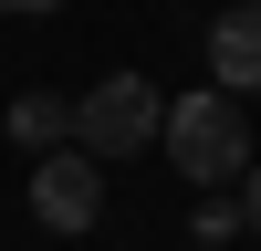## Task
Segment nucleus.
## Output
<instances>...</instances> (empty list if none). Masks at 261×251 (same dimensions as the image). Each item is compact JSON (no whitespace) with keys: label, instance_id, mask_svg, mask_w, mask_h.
I'll list each match as a JSON object with an SVG mask.
<instances>
[{"label":"nucleus","instance_id":"423d86ee","mask_svg":"<svg viewBox=\"0 0 261 251\" xmlns=\"http://www.w3.org/2000/svg\"><path fill=\"white\" fill-rule=\"evenodd\" d=\"M241 188H251V199H241V220L261 230V157H251V178H241Z\"/></svg>","mask_w":261,"mask_h":251},{"label":"nucleus","instance_id":"20e7f679","mask_svg":"<svg viewBox=\"0 0 261 251\" xmlns=\"http://www.w3.org/2000/svg\"><path fill=\"white\" fill-rule=\"evenodd\" d=\"M209 84H230V94H261V0L209 21Z\"/></svg>","mask_w":261,"mask_h":251},{"label":"nucleus","instance_id":"f257e3e1","mask_svg":"<svg viewBox=\"0 0 261 251\" xmlns=\"http://www.w3.org/2000/svg\"><path fill=\"white\" fill-rule=\"evenodd\" d=\"M157 146L178 157V178H188V188L251 178V115H241V94H230V84H199V94H178Z\"/></svg>","mask_w":261,"mask_h":251},{"label":"nucleus","instance_id":"0eeeda50","mask_svg":"<svg viewBox=\"0 0 261 251\" xmlns=\"http://www.w3.org/2000/svg\"><path fill=\"white\" fill-rule=\"evenodd\" d=\"M0 11H63V0H0Z\"/></svg>","mask_w":261,"mask_h":251},{"label":"nucleus","instance_id":"39448f33","mask_svg":"<svg viewBox=\"0 0 261 251\" xmlns=\"http://www.w3.org/2000/svg\"><path fill=\"white\" fill-rule=\"evenodd\" d=\"M0 126H11V146H21V157H53V146L73 136V105H63V94H42V84H32V94H21L11 115H0Z\"/></svg>","mask_w":261,"mask_h":251},{"label":"nucleus","instance_id":"7ed1b4c3","mask_svg":"<svg viewBox=\"0 0 261 251\" xmlns=\"http://www.w3.org/2000/svg\"><path fill=\"white\" fill-rule=\"evenodd\" d=\"M32 209H42V230H94V209H105V157H94V146L32 157Z\"/></svg>","mask_w":261,"mask_h":251},{"label":"nucleus","instance_id":"f03ea898","mask_svg":"<svg viewBox=\"0 0 261 251\" xmlns=\"http://www.w3.org/2000/svg\"><path fill=\"white\" fill-rule=\"evenodd\" d=\"M157 136H167V94H157L146 73H105L94 94L73 105V146H94L105 167L136 157V146H157Z\"/></svg>","mask_w":261,"mask_h":251},{"label":"nucleus","instance_id":"6e6552de","mask_svg":"<svg viewBox=\"0 0 261 251\" xmlns=\"http://www.w3.org/2000/svg\"><path fill=\"white\" fill-rule=\"evenodd\" d=\"M199 251H209V241H199Z\"/></svg>","mask_w":261,"mask_h":251}]
</instances>
